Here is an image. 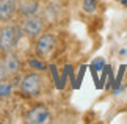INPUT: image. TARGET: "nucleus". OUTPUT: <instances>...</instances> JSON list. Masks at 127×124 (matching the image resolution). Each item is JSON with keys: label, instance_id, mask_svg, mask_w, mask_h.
Returning <instances> with one entry per match:
<instances>
[{"label": "nucleus", "instance_id": "f257e3e1", "mask_svg": "<svg viewBox=\"0 0 127 124\" xmlns=\"http://www.w3.org/2000/svg\"><path fill=\"white\" fill-rule=\"evenodd\" d=\"M24 36V32L21 28V24L13 21L6 22L0 25V52L8 53L14 52L21 42V39Z\"/></svg>", "mask_w": 127, "mask_h": 124}, {"label": "nucleus", "instance_id": "39448f33", "mask_svg": "<svg viewBox=\"0 0 127 124\" xmlns=\"http://www.w3.org/2000/svg\"><path fill=\"white\" fill-rule=\"evenodd\" d=\"M50 121H52V113L49 110V107L44 104H38V105L32 107L25 115V123L28 124H47Z\"/></svg>", "mask_w": 127, "mask_h": 124}, {"label": "nucleus", "instance_id": "0eeeda50", "mask_svg": "<svg viewBox=\"0 0 127 124\" xmlns=\"http://www.w3.org/2000/svg\"><path fill=\"white\" fill-rule=\"evenodd\" d=\"M17 16V0H0V24L13 22Z\"/></svg>", "mask_w": 127, "mask_h": 124}, {"label": "nucleus", "instance_id": "7ed1b4c3", "mask_svg": "<svg viewBox=\"0 0 127 124\" xmlns=\"http://www.w3.org/2000/svg\"><path fill=\"white\" fill-rule=\"evenodd\" d=\"M58 47V38L50 32H44L35 39V46H33V52L38 58L44 61H49L52 55L55 53Z\"/></svg>", "mask_w": 127, "mask_h": 124}, {"label": "nucleus", "instance_id": "9b49d317", "mask_svg": "<svg viewBox=\"0 0 127 124\" xmlns=\"http://www.w3.org/2000/svg\"><path fill=\"white\" fill-rule=\"evenodd\" d=\"M82 9L86 14H93L97 11V0H83L82 3Z\"/></svg>", "mask_w": 127, "mask_h": 124}, {"label": "nucleus", "instance_id": "423d86ee", "mask_svg": "<svg viewBox=\"0 0 127 124\" xmlns=\"http://www.w3.org/2000/svg\"><path fill=\"white\" fill-rule=\"evenodd\" d=\"M5 64H6V71H8L9 80H14L16 77H21V74L24 71V61L16 53V50L5 53Z\"/></svg>", "mask_w": 127, "mask_h": 124}, {"label": "nucleus", "instance_id": "6e6552de", "mask_svg": "<svg viewBox=\"0 0 127 124\" xmlns=\"http://www.w3.org/2000/svg\"><path fill=\"white\" fill-rule=\"evenodd\" d=\"M39 13V2L38 0H17V16L25 17Z\"/></svg>", "mask_w": 127, "mask_h": 124}, {"label": "nucleus", "instance_id": "f8f14e48", "mask_svg": "<svg viewBox=\"0 0 127 124\" xmlns=\"http://www.w3.org/2000/svg\"><path fill=\"white\" fill-rule=\"evenodd\" d=\"M2 79H9V77L6 71V64H5V53L0 52V80Z\"/></svg>", "mask_w": 127, "mask_h": 124}, {"label": "nucleus", "instance_id": "20e7f679", "mask_svg": "<svg viewBox=\"0 0 127 124\" xmlns=\"http://www.w3.org/2000/svg\"><path fill=\"white\" fill-rule=\"evenodd\" d=\"M19 24H21V28L24 32V36H27L28 39H33V41L46 30V21H44V17L39 13L21 17V22Z\"/></svg>", "mask_w": 127, "mask_h": 124}, {"label": "nucleus", "instance_id": "1a4fd4ad", "mask_svg": "<svg viewBox=\"0 0 127 124\" xmlns=\"http://www.w3.org/2000/svg\"><path fill=\"white\" fill-rule=\"evenodd\" d=\"M14 83L9 79H2L0 80V99H8L13 94Z\"/></svg>", "mask_w": 127, "mask_h": 124}, {"label": "nucleus", "instance_id": "ddd939ff", "mask_svg": "<svg viewBox=\"0 0 127 124\" xmlns=\"http://www.w3.org/2000/svg\"><path fill=\"white\" fill-rule=\"evenodd\" d=\"M2 101H3V99H0V107H2Z\"/></svg>", "mask_w": 127, "mask_h": 124}, {"label": "nucleus", "instance_id": "f03ea898", "mask_svg": "<svg viewBox=\"0 0 127 124\" xmlns=\"http://www.w3.org/2000/svg\"><path fill=\"white\" fill-rule=\"evenodd\" d=\"M44 88V79L41 72L30 71L25 72L19 80V93L24 97H38L42 93Z\"/></svg>", "mask_w": 127, "mask_h": 124}, {"label": "nucleus", "instance_id": "9d476101", "mask_svg": "<svg viewBox=\"0 0 127 124\" xmlns=\"http://www.w3.org/2000/svg\"><path fill=\"white\" fill-rule=\"evenodd\" d=\"M27 64L30 66V69H33V71H38V72H44V71H46V68H47V61H44V60H41V58H38L36 55L32 57V58H28V60H27Z\"/></svg>", "mask_w": 127, "mask_h": 124}]
</instances>
